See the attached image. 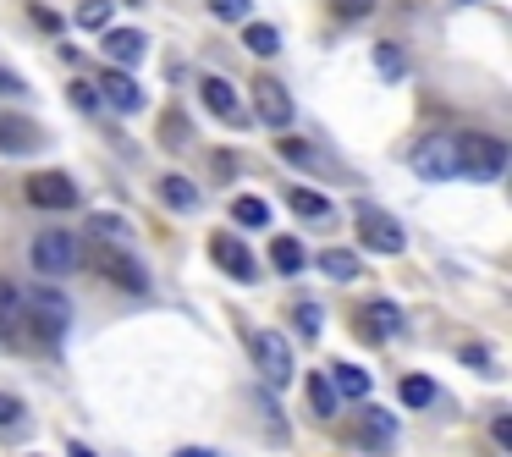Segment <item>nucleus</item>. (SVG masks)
Returning <instances> with one entry per match:
<instances>
[{
  "label": "nucleus",
  "instance_id": "obj_22",
  "mask_svg": "<svg viewBox=\"0 0 512 457\" xmlns=\"http://www.w3.org/2000/svg\"><path fill=\"white\" fill-rule=\"evenodd\" d=\"M303 386H309V408L320 413V419H336V386H331V375H309Z\"/></svg>",
  "mask_w": 512,
  "mask_h": 457
},
{
  "label": "nucleus",
  "instance_id": "obj_29",
  "mask_svg": "<svg viewBox=\"0 0 512 457\" xmlns=\"http://www.w3.org/2000/svg\"><path fill=\"white\" fill-rule=\"evenodd\" d=\"M111 23V0H83L78 6V28H105Z\"/></svg>",
  "mask_w": 512,
  "mask_h": 457
},
{
  "label": "nucleus",
  "instance_id": "obj_23",
  "mask_svg": "<svg viewBox=\"0 0 512 457\" xmlns=\"http://www.w3.org/2000/svg\"><path fill=\"white\" fill-rule=\"evenodd\" d=\"M320 270L331 281H353L358 276V254H347V248H325L320 254Z\"/></svg>",
  "mask_w": 512,
  "mask_h": 457
},
{
  "label": "nucleus",
  "instance_id": "obj_10",
  "mask_svg": "<svg viewBox=\"0 0 512 457\" xmlns=\"http://www.w3.org/2000/svg\"><path fill=\"white\" fill-rule=\"evenodd\" d=\"M413 171H419L424 182L457 177V144H452V138H424V144L413 149Z\"/></svg>",
  "mask_w": 512,
  "mask_h": 457
},
{
  "label": "nucleus",
  "instance_id": "obj_4",
  "mask_svg": "<svg viewBox=\"0 0 512 457\" xmlns=\"http://www.w3.org/2000/svg\"><path fill=\"white\" fill-rule=\"evenodd\" d=\"M248 353H254L259 375H265L276 391H287V386H292V342H287V336H276V331H254V336H248Z\"/></svg>",
  "mask_w": 512,
  "mask_h": 457
},
{
  "label": "nucleus",
  "instance_id": "obj_35",
  "mask_svg": "<svg viewBox=\"0 0 512 457\" xmlns=\"http://www.w3.org/2000/svg\"><path fill=\"white\" fill-rule=\"evenodd\" d=\"M331 6L342 17H369V6H375V0H331Z\"/></svg>",
  "mask_w": 512,
  "mask_h": 457
},
{
  "label": "nucleus",
  "instance_id": "obj_38",
  "mask_svg": "<svg viewBox=\"0 0 512 457\" xmlns=\"http://www.w3.org/2000/svg\"><path fill=\"white\" fill-rule=\"evenodd\" d=\"M34 17L50 28V34H61V17H56V12H45V6H34Z\"/></svg>",
  "mask_w": 512,
  "mask_h": 457
},
{
  "label": "nucleus",
  "instance_id": "obj_39",
  "mask_svg": "<svg viewBox=\"0 0 512 457\" xmlns=\"http://www.w3.org/2000/svg\"><path fill=\"white\" fill-rule=\"evenodd\" d=\"M496 441H501V446H512V419H507V413L496 419Z\"/></svg>",
  "mask_w": 512,
  "mask_h": 457
},
{
  "label": "nucleus",
  "instance_id": "obj_27",
  "mask_svg": "<svg viewBox=\"0 0 512 457\" xmlns=\"http://www.w3.org/2000/svg\"><path fill=\"white\" fill-rule=\"evenodd\" d=\"M89 232L100 237V243H127V237H133V226H127L122 215H94V221H89Z\"/></svg>",
  "mask_w": 512,
  "mask_h": 457
},
{
  "label": "nucleus",
  "instance_id": "obj_20",
  "mask_svg": "<svg viewBox=\"0 0 512 457\" xmlns=\"http://www.w3.org/2000/svg\"><path fill=\"white\" fill-rule=\"evenodd\" d=\"M160 199H166L171 210H182V215L199 210V188H193L188 177H160Z\"/></svg>",
  "mask_w": 512,
  "mask_h": 457
},
{
  "label": "nucleus",
  "instance_id": "obj_40",
  "mask_svg": "<svg viewBox=\"0 0 512 457\" xmlns=\"http://www.w3.org/2000/svg\"><path fill=\"white\" fill-rule=\"evenodd\" d=\"M177 457H221V452H204V446H182Z\"/></svg>",
  "mask_w": 512,
  "mask_h": 457
},
{
  "label": "nucleus",
  "instance_id": "obj_8",
  "mask_svg": "<svg viewBox=\"0 0 512 457\" xmlns=\"http://www.w3.org/2000/svg\"><path fill=\"white\" fill-rule=\"evenodd\" d=\"M358 243L375 248V254H402V248H408V232H402L386 210L364 204V210H358Z\"/></svg>",
  "mask_w": 512,
  "mask_h": 457
},
{
  "label": "nucleus",
  "instance_id": "obj_21",
  "mask_svg": "<svg viewBox=\"0 0 512 457\" xmlns=\"http://www.w3.org/2000/svg\"><path fill=\"white\" fill-rule=\"evenodd\" d=\"M331 386H336V397H369V375H364V369H358V364H336L331 369Z\"/></svg>",
  "mask_w": 512,
  "mask_h": 457
},
{
  "label": "nucleus",
  "instance_id": "obj_12",
  "mask_svg": "<svg viewBox=\"0 0 512 457\" xmlns=\"http://www.w3.org/2000/svg\"><path fill=\"white\" fill-rule=\"evenodd\" d=\"M100 50H105V61H111V67H133V61H144L149 39L138 34V28H105Z\"/></svg>",
  "mask_w": 512,
  "mask_h": 457
},
{
  "label": "nucleus",
  "instance_id": "obj_41",
  "mask_svg": "<svg viewBox=\"0 0 512 457\" xmlns=\"http://www.w3.org/2000/svg\"><path fill=\"white\" fill-rule=\"evenodd\" d=\"M72 457H94V452H89V446H72Z\"/></svg>",
  "mask_w": 512,
  "mask_h": 457
},
{
  "label": "nucleus",
  "instance_id": "obj_14",
  "mask_svg": "<svg viewBox=\"0 0 512 457\" xmlns=\"http://www.w3.org/2000/svg\"><path fill=\"white\" fill-rule=\"evenodd\" d=\"M353 441L386 452V446L397 441V419H391V413H380V408H364V413H358V424H353Z\"/></svg>",
  "mask_w": 512,
  "mask_h": 457
},
{
  "label": "nucleus",
  "instance_id": "obj_2",
  "mask_svg": "<svg viewBox=\"0 0 512 457\" xmlns=\"http://www.w3.org/2000/svg\"><path fill=\"white\" fill-rule=\"evenodd\" d=\"M452 144H457V171H468V177H479V182H496L512 160V149L490 133H463V138H452Z\"/></svg>",
  "mask_w": 512,
  "mask_h": 457
},
{
  "label": "nucleus",
  "instance_id": "obj_5",
  "mask_svg": "<svg viewBox=\"0 0 512 457\" xmlns=\"http://www.w3.org/2000/svg\"><path fill=\"white\" fill-rule=\"evenodd\" d=\"M34 265L45 276H67V270L83 265V243L72 232H39L34 237Z\"/></svg>",
  "mask_w": 512,
  "mask_h": 457
},
{
  "label": "nucleus",
  "instance_id": "obj_31",
  "mask_svg": "<svg viewBox=\"0 0 512 457\" xmlns=\"http://www.w3.org/2000/svg\"><path fill=\"white\" fill-rule=\"evenodd\" d=\"M210 12L226 23H248V0H210Z\"/></svg>",
  "mask_w": 512,
  "mask_h": 457
},
{
  "label": "nucleus",
  "instance_id": "obj_33",
  "mask_svg": "<svg viewBox=\"0 0 512 457\" xmlns=\"http://www.w3.org/2000/svg\"><path fill=\"white\" fill-rule=\"evenodd\" d=\"M298 331L303 336H320V309H314V303H303V309H298Z\"/></svg>",
  "mask_w": 512,
  "mask_h": 457
},
{
  "label": "nucleus",
  "instance_id": "obj_37",
  "mask_svg": "<svg viewBox=\"0 0 512 457\" xmlns=\"http://www.w3.org/2000/svg\"><path fill=\"white\" fill-rule=\"evenodd\" d=\"M0 94H23V78H17V72H6V67H0Z\"/></svg>",
  "mask_w": 512,
  "mask_h": 457
},
{
  "label": "nucleus",
  "instance_id": "obj_36",
  "mask_svg": "<svg viewBox=\"0 0 512 457\" xmlns=\"http://www.w3.org/2000/svg\"><path fill=\"white\" fill-rule=\"evenodd\" d=\"M182 138H188V122L171 111V116H166V144H182Z\"/></svg>",
  "mask_w": 512,
  "mask_h": 457
},
{
  "label": "nucleus",
  "instance_id": "obj_3",
  "mask_svg": "<svg viewBox=\"0 0 512 457\" xmlns=\"http://www.w3.org/2000/svg\"><path fill=\"white\" fill-rule=\"evenodd\" d=\"M94 270H100L111 287L133 292V298H138V292H149V270L138 265L133 248H122V243H100V248H94Z\"/></svg>",
  "mask_w": 512,
  "mask_h": 457
},
{
  "label": "nucleus",
  "instance_id": "obj_16",
  "mask_svg": "<svg viewBox=\"0 0 512 457\" xmlns=\"http://www.w3.org/2000/svg\"><path fill=\"white\" fill-rule=\"evenodd\" d=\"M100 100H111L116 111H144V89H138V83L127 78L122 67H116V72H105V83H100Z\"/></svg>",
  "mask_w": 512,
  "mask_h": 457
},
{
  "label": "nucleus",
  "instance_id": "obj_26",
  "mask_svg": "<svg viewBox=\"0 0 512 457\" xmlns=\"http://www.w3.org/2000/svg\"><path fill=\"white\" fill-rule=\"evenodd\" d=\"M402 402H408V408H430V402H435V380L430 375H402Z\"/></svg>",
  "mask_w": 512,
  "mask_h": 457
},
{
  "label": "nucleus",
  "instance_id": "obj_7",
  "mask_svg": "<svg viewBox=\"0 0 512 457\" xmlns=\"http://www.w3.org/2000/svg\"><path fill=\"white\" fill-rule=\"evenodd\" d=\"M254 116H259L265 127H276V133H287V127H292V116H298V111H292L287 83H281V78H270V72H259V78H254Z\"/></svg>",
  "mask_w": 512,
  "mask_h": 457
},
{
  "label": "nucleus",
  "instance_id": "obj_28",
  "mask_svg": "<svg viewBox=\"0 0 512 457\" xmlns=\"http://www.w3.org/2000/svg\"><path fill=\"white\" fill-rule=\"evenodd\" d=\"M375 67H380V78H386V83H397L402 72H408V61H402L397 45H375Z\"/></svg>",
  "mask_w": 512,
  "mask_h": 457
},
{
  "label": "nucleus",
  "instance_id": "obj_19",
  "mask_svg": "<svg viewBox=\"0 0 512 457\" xmlns=\"http://www.w3.org/2000/svg\"><path fill=\"white\" fill-rule=\"evenodd\" d=\"M232 221L243 226V232H259V226H270V204L254 199V193H243V199H232Z\"/></svg>",
  "mask_w": 512,
  "mask_h": 457
},
{
  "label": "nucleus",
  "instance_id": "obj_32",
  "mask_svg": "<svg viewBox=\"0 0 512 457\" xmlns=\"http://www.w3.org/2000/svg\"><path fill=\"white\" fill-rule=\"evenodd\" d=\"M6 424H23V402L0 391V430H6Z\"/></svg>",
  "mask_w": 512,
  "mask_h": 457
},
{
  "label": "nucleus",
  "instance_id": "obj_15",
  "mask_svg": "<svg viewBox=\"0 0 512 457\" xmlns=\"http://www.w3.org/2000/svg\"><path fill=\"white\" fill-rule=\"evenodd\" d=\"M39 149V127L28 116H0V155H28Z\"/></svg>",
  "mask_w": 512,
  "mask_h": 457
},
{
  "label": "nucleus",
  "instance_id": "obj_25",
  "mask_svg": "<svg viewBox=\"0 0 512 457\" xmlns=\"http://www.w3.org/2000/svg\"><path fill=\"white\" fill-rule=\"evenodd\" d=\"M276 155H281V160H287V166H303V171H314V166H320V155H314V149H309V144H303V138H287V133H281V144H276Z\"/></svg>",
  "mask_w": 512,
  "mask_h": 457
},
{
  "label": "nucleus",
  "instance_id": "obj_18",
  "mask_svg": "<svg viewBox=\"0 0 512 457\" xmlns=\"http://www.w3.org/2000/svg\"><path fill=\"white\" fill-rule=\"evenodd\" d=\"M287 204H292V215H303V221H325V215H331V199H325L320 188H292Z\"/></svg>",
  "mask_w": 512,
  "mask_h": 457
},
{
  "label": "nucleus",
  "instance_id": "obj_34",
  "mask_svg": "<svg viewBox=\"0 0 512 457\" xmlns=\"http://www.w3.org/2000/svg\"><path fill=\"white\" fill-rule=\"evenodd\" d=\"M17 298H23V292H17V287H12V281L0 276V320H6V314H12V309H17Z\"/></svg>",
  "mask_w": 512,
  "mask_h": 457
},
{
  "label": "nucleus",
  "instance_id": "obj_30",
  "mask_svg": "<svg viewBox=\"0 0 512 457\" xmlns=\"http://www.w3.org/2000/svg\"><path fill=\"white\" fill-rule=\"evenodd\" d=\"M67 100L78 105V111H89V116L100 111V89H89V83H72V89H67Z\"/></svg>",
  "mask_w": 512,
  "mask_h": 457
},
{
  "label": "nucleus",
  "instance_id": "obj_24",
  "mask_svg": "<svg viewBox=\"0 0 512 457\" xmlns=\"http://www.w3.org/2000/svg\"><path fill=\"white\" fill-rule=\"evenodd\" d=\"M243 45L254 50V56H276V50H281V34H276L270 23H248V28H243Z\"/></svg>",
  "mask_w": 512,
  "mask_h": 457
},
{
  "label": "nucleus",
  "instance_id": "obj_1",
  "mask_svg": "<svg viewBox=\"0 0 512 457\" xmlns=\"http://www.w3.org/2000/svg\"><path fill=\"white\" fill-rule=\"evenodd\" d=\"M28 309V331L39 336V342H61L67 336V325H72V298L67 292H56V287H34L28 298H17Z\"/></svg>",
  "mask_w": 512,
  "mask_h": 457
},
{
  "label": "nucleus",
  "instance_id": "obj_17",
  "mask_svg": "<svg viewBox=\"0 0 512 457\" xmlns=\"http://www.w3.org/2000/svg\"><path fill=\"white\" fill-rule=\"evenodd\" d=\"M270 265H276L281 276H298V270L309 265V254H303L298 237H276V243H270Z\"/></svg>",
  "mask_w": 512,
  "mask_h": 457
},
{
  "label": "nucleus",
  "instance_id": "obj_13",
  "mask_svg": "<svg viewBox=\"0 0 512 457\" xmlns=\"http://www.w3.org/2000/svg\"><path fill=\"white\" fill-rule=\"evenodd\" d=\"M199 94H204V105H210V111L221 116L226 127H243V122H248V116H243V100H237V89H232L226 78H204Z\"/></svg>",
  "mask_w": 512,
  "mask_h": 457
},
{
  "label": "nucleus",
  "instance_id": "obj_11",
  "mask_svg": "<svg viewBox=\"0 0 512 457\" xmlns=\"http://www.w3.org/2000/svg\"><path fill=\"white\" fill-rule=\"evenodd\" d=\"M210 259H215V265H221L232 281H254V276H259L248 243H243V237H232V232H215V237H210Z\"/></svg>",
  "mask_w": 512,
  "mask_h": 457
},
{
  "label": "nucleus",
  "instance_id": "obj_6",
  "mask_svg": "<svg viewBox=\"0 0 512 457\" xmlns=\"http://www.w3.org/2000/svg\"><path fill=\"white\" fill-rule=\"evenodd\" d=\"M23 199L34 204V210H72V204H78V182H72L67 171H34V177L23 182Z\"/></svg>",
  "mask_w": 512,
  "mask_h": 457
},
{
  "label": "nucleus",
  "instance_id": "obj_9",
  "mask_svg": "<svg viewBox=\"0 0 512 457\" xmlns=\"http://www.w3.org/2000/svg\"><path fill=\"white\" fill-rule=\"evenodd\" d=\"M353 325H358V336H364V342H397L402 336V314H397V303H364V309L353 314Z\"/></svg>",
  "mask_w": 512,
  "mask_h": 457
}]
</instances>
